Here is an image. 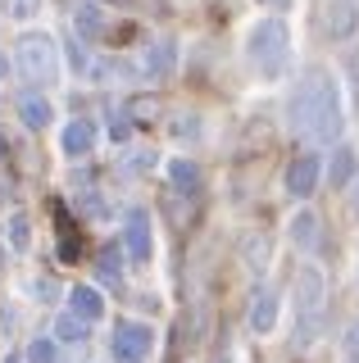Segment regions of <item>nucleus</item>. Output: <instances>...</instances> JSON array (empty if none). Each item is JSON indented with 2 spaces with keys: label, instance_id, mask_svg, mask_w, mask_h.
<instances>
[{
  "label": "nucleus",
  "instance_id": "obj_16",
  "mask_svg": "<svg viewBox=\"0 0 359 363\" xmlns=\"http://www.w3.org/2000/svg\"><path fill=\"white\" fill-rule=\"evenodd\" d=\"M55 336H60V340H69V345H82V340H87V318L64 313L60 323H55Z\"/></svg>",
  "mask_w": 359,
  "mask_h": 363
},
{
  "label": "nucleus",
  "instance_id": "obj_5",
  "mask_svg": "<svg viewBox=\"0 0 359 363\" xmlns=\"http://www.w3.org/2000/svg\"><path fill=\"white\" fill-rule=\"evenodd\" d=\"M150 345H155V332L145 323H114V336H109L114 363H145Z\"/></svg>",
  "mask_w": 359,
  "mask_h": 363
},
{
  "label": "nucleus",
  "instance_id": "obj_26",
  "mask_svg": "<svg viewBox=\"0 0 359 363\" xmlns=\"http://www.w3.org/2000/svg\"><path fill=\"white\" fill-rule=\"evenodd\" d=\"M0 77H5V55H0Z\"/></svg>",
  "mask_w": 359,
  "mask_h": 363
},
{
  "label": "nucleus",
  "instance_id": "obj_7",
  "mask_svg": "<svg viewBox=\"0 0 359 363\" xmlns=\"http://www.w3.org/2000/svg\"><path fill=\"white\" fill-rule=\"evenodd\" d=\"M128 255L137 264H150V255H155V232H150V213L145 209L128 213Z\"/></svg>",
  "mask_w": 359,
  "mask_h": 363
},
{
  "label": "nucleus",
  "instance_id": "obj_8",
  "mask_svg": "<svg viewBox=\"0 0 359 363\" xmlns=\"http://www.w3.org/2000/svg\"><path fill=\"white\" fill-rule=\"evenodd\" d=\"M277 327V295L268 291V286H260L250 295V332L255 336H268Z\"/></svg>",
  "mask_w": 359,
  "mask_h": 363
},
{
  "label": "nucleus",
  "instance_id": "obj_4",
  "mask_svg": "<svg viewBox=\"0 0 359 363\" xmlns=\"http://www.w3.org/2000/svg\"><path fill=\"white\" fill-rule=\"evenodd\" d=\"M296 318H300V340H314L323 327V272L300 268L296 272Z\"/></svg>",
  "mask_w": 359,
  "mask_h": 363
},
{
  "label": "nucleus",
  "instance_id": "obj_22",
  "mask_svg": "<svg viewBox=\"0 0 359 363\" xmlns=\"http://www.w3.org/2000/svg\"><path fill=\"white\" fill-rule=\"evenodd\" d=\"M346 345H350L355 354H359V318H355V323H350V332H346Z\"/></svg>",
  "mask_w": 359,
  "mask_h": 363
},
{
  "label": "nucleus",
  "instance_id": "obj_10",
  "mask_svg": "<svg viewBox=\"0 0 359 363\" xmlns=\"http://www.w3.org/2000/svg\"><path fill=\"white\" fill-rule=\"evenodd\" d=\"M323 28H328L332 37H350V32L359 28V9L350 5V0H332L328 14H323Z\"/></svg>",
  "mask_w": 359,
  "mask_h": 363
},
{
  "label": "nucleus",
  "instance_id": "obj_21",
  "mask_svg": "<svg viewBox=\"0 0 359 363\" xmlns=\"http://www.w3.org/2000/svg\"><path fill=\"white\" fill-rule=\"evenodd\" d=\"M168 64H173V41L160 45V55H155V73H168Z\"/></svg>",
  "mask_w": 359,
  "mask_h": 363
},
{
  "label": "nucleus",
  "instance_id": "obj_23",
  "mask_svg": "<svg viewBox=\"0 0 359 363\" xmlns=\"http://www.w3.org/2000/svg\"><path fill=\"white\" fill-rule=\"evenodd\" d=\"M350 209L359 213V182H355V191H350Z\"/></svg>",
  "mask_w": 359,
  "mask_h": 363
},
{
  "label": "nucleus",
  "instance_id": "obj_1",
  "mask_svg": "<svg viewBox=\"0 0 359 363\" xmlns=\"http://www.w3.org/2000/svg\"><path fill=\"white\" fill-rule=\"evenodd\" d=\"M341 91H336L328 68H309L305 82L296 86V100H291V128L309 141L328 145L341 136Z\"/></svg>",
  "mask_w": 359,
  "mask_h": 363
},
{
  "label": "nucleus",
  "instance_id": "obj_2",
  "mask_svg": "<svg viewBox=\"0 0 359 363\" xmlns=\"http://www.w3.org/2000/svg\"><path fill=\"white\" fill-rule=\"evenodd\" d=\"M245 60H250V68L260 77H268V82H277V77L287 73L291 64V32L282 18H260L250 32H245Z\"/></svg>",
  "mask_w": 359,
  "mask_h": 363
},
{
  "label": "nucleus",
  "instance_id": "obj_12",
  "mask_svg": "<svg viewBox=\"0 0 359 363\" xmlns=\"http://www.w3.org/2000/svg\"><path fill=\"white\" fill-rule=\"evenodd\" d=\"M69 313L87 318V323H96V318L105 313V300H100V291H92V286H73V291H69Z\"/></svg>",
  "mask_w": 359,
  "mask_h": 363
},
{
  "label": "nucleus",
  "instance_id": "obj_14",
  "mask_svg": "<svg viewBox=\"0 0 359 363\" xmlns=\"http://www.w3.org/2000/svg\"><path fill=\"white\" fill-rule=\"evenodd\" d=\"M73 28H77V37L82 41H96L100 32H105V14H100V5H77V14H73Z\"/></svg>",
  "mask_w": 359,
  "mask_h": 363
},
{
  "label": "nucleus",
  "instance_id": "obj_9",
  "mask_svg": "<svg viewBox=\"0 0 359 363\" xmlns=\"http://www.w3.org/2000/svg\"><path fill=\"white\" fill-rule=\"evenodd\" d=\"M60 145H64V155H69V159H82V155H92V145H96V128H92L87 118H73L69 128H64Z\"/></svg>",
  "mask_w": 359,
  "mask_h": 363
},
{
  "label": "nucleus",
  "instance_id": "obj_18",
  "mask_svg": "<svg viewBox=\"0 0 359 363\" xmlns=\"http://www.w3.org/2000/svg\"><path fill=\"white\" fill-rule=\"evenodd\" d=\"M96 268H100V277H105V281H118V277H123L118 250H114V245H105V250H100V259H96Z\"/></svg>",
  "mask_w": 359,
  "mask_h": 363
},
{
  "label": "nucleus",
  "instance_id": "obj_20",
  "mask_svg": "<svg viewBox=\"0 0 359 363\" xmlns=\"http://www.w3.org/2000/svg\"><path fill=\"white\" fill-rule=\"evenodd\" d=\"M28 241H32L28 213H14V218H9V245H14V250H28Z\"/></svg>",
  "mask_w": 359,
  "mask_h": 363
},
{
  "label": "nucleus",
  "instance_id": "obj_13",
  "mask_svg": "<svg viewBox=\"0 0 359 363\" xmlns=\"http://www.w3.org/2000/svg\"><path fill=\"white\" fill-rule=\"evenodd\" d=\"M291 241H296L300 250H319V241H323V232H319V213H296L291 218Z\"/></svg>",
  "mask_w": 359,
  "mask_h": 363
},
{
  "label": "nucleus",
  "instance_id": "obj_24",
  "mask_svg": "<svg viewBox=\"0 0 359 363\" xmlns=\"http://www.w3.org/2000/svg\"><path fill=\"white\" fill-rule=\"evenodd\" d=\"M260 5H287V0H260Z\"/></svg>",
  "mask_w": 359,
  "mask_h": 363
},
{
  "label": "nucleus",
  "instance_id": "obj_17",
  "mask_svg": "<svg viewBox=\"0 0 359 363\" xmlns=\"http://www.w3.org/2000/svg\"><path fill=\"white\" fill-rule=\"evenodd\" d=\"M168 177H173V186H182V191L200 186V168L187 164V159H173V164H168Z\"/></svg>",
  "mask_w": 359,
  "mask_h": 363
},
{
  "label": "nucleus",
  "instance_id": "obj_15",
  "mask_svg": "<svg viewBox=\"0 0 359 363\" xmlns=\"http://www.w3.org/2000/svg\"><path fill=\"white\" fill-rule=\"evenodd\" d=\"M18 113H23L28 128H46V123L55 118V109H50L46 96H23V100H18Z\"/></svg>",
  "mask_w": 359,
  "mask_h": 363
},
{
  "label": "nucleus",
  "instance_id": "obj_28",
  "mask_svg": "<svg viewBox=\"0 0 359 363\" xmlns=\"http://www.w3.org/2000/svg\"><path fill=\"white\" fill-rule=\"evenodd\" d=\"M219 363H228V359H219Z\"/></svg>",
  "mask_w": 359,
  "mask_h": 363
},
{
  "label": "nucleus",
  "instance_id": "obj_11",
  "mask_svg": "<svg viewBox=\"0 0 359 363\" xmlns=\"http://www.w3.org/2000/svg\"><path fill=\"white\" fill-rule=\"evenodd\" d=\"M355 168H359V159L350 145H341V150L332 155V164H328V182H332V191H346L355 182Z\"/></svg>",
  "mask_w": 359,
  "mask_h": 363
},
{
  "label": "nucleus",
  "instance_id": "obj_6",
  "mask_svg": "<svg viewBox=\"0 0 359 363\" xmlns=\"http://www.w3.org/2000/svg\"><path fill=\"white\" fill-rule=\"evenodd\" d=\"M319 177H323L319 155H296V159H291V168H287V191L296 200H309L314 191H319Z\"/></svg>",
  "mask_w": 359,
  "mask_h": 363
},
{
  "label": "nucleus",
  "instance_id": "obj_25",
  "mask_svg": "<svg viewBox=\"0 0 359 363\" xmlns=\"http://www.w3.org/2000/svg\"><path fill=\"white\" fill-rule=\"evenodd\" d=\"M0 159H5V136H0Z\"/></svg>",
  "mask_w": 359,
  "mask_h": 363
},
{
  "label": "nucleus",
  "instance_id": "obj_19",
  "mask_svg": "<svg viewBox=\"0 0 359 363\" xmlns=\"http://www.w3.org/2000/svg\"><path fill=\"white\" fill-rule=\"evenodd\" d=\"M28 363H60V354H55V340L37 336V340L28 345Z\"/></svg>",
  "mask_w": 359,
  "mask_h": 363
},
{
  "label": "nucleus",
  "instance_id": "obj_3",
  "mask_svg": "<svg viewBox=\"0 0 359 363\" xmlns=\"http://www.w3.org/2000/svg\"><path fill=\"white\" fill-rule=\"evenodd\" d=\"M18 68H23L28 82H41V86H50L55 77H60V50H55V41L46 32L18 37Z\"/></svg>",
  "mask_w": 359,
  "mask_h": 363
},
{
  "label": "nucleus",
  "instance_id": "obj_27",
  "mask_svg": "<svg viewBox=\"0 0 359 363\" xmlns=\"http://www.w3.org/2000/svg\"><path fill=\"white\" fill-rule=\"evenodd\" d=\"M5 363H23V359H5Z\"/></svg>",
  "mask_w": 359,
  "mask_h": 363
}]
</instances>
